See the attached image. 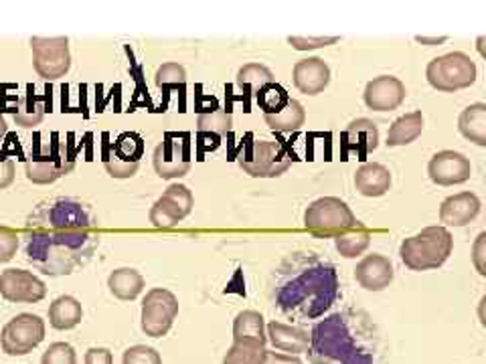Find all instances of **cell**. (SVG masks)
Returning a JSON list of instances; mask_svg holds the SVG:
<instances>
[{"mask_svg":"<svg viewBox=\"0 0 486 364\" xmlns=\"http://www.w3.org/2000/svg\"><path fill=\"white\" fill-rule=\"evenodd\" d=\"M25 260L35 270L61 278L92 260L100 233L94 209L77 199L43 201L26 219L23 233Z\"/></svg>","mask_w":486,"mask_h":364,"instance_id":"1","label":"cell"},{"mask_svg":"<svg viewBox=\"0 0 486 364\" xmlns=\"http://www.w3.org/2000/svg\"><path fill=\"white\" fill-rule=\"evenodd\" d=\"M273 301L292 320H316L337 304L341 281L337 268L312 251H294L273 273Z\"/></svg>","mask_w":486,"mask_h":364,"instance_id":"2","label":"cell"},{"mask_svg":"<svg viewBox=\"0 0 486 364\" xmlns=\"http://www.w3.org/2000/svg\"><path fill=\"white\" fill-rule=\"evenodd\" d=\"M308 357L312 364H382V334L369 314L344 310L314 324Z\"/></svg>","mask_w":486,"mask_h":364,"instance_id":"3","label":"cell"},{"mask_svg":"<svg viewBox=\"0 0 486 364\" xmlns=\"http://www.w3.org/2000/svg\"><path fill=\"white\" fill-rule=\"evenodd\" d=\"M454 250V237L446 227H426L422 233L403 239L400 257L412 271L438 270L444 265Z\"/></svg>","mask_w":486,"mask_h":364,"instance_id":"4","label":"cell"},{"mask_svg":"<svg viewBox=\"0 0 486 364\" xmlns=\"http://www.w3.org/2000/svg\"><path fill=\"white\" fill-rule=\"evenodd\" d=\"M359 221L347 202L337 197H322L308 205L304 212V227L308 233L322 239H334L355 229Z\"/></svg>","mask_w":486,"mask_h":364,"instance_id":"5","label":"cell"},{"mask_svg":"<svg viewBox=\"0 0 486 364\" xmlns=\"http://www.w3.org/2000/svg\"><path fill=\"white\" fill-rule=\"evenodd\" d=\"M476 64L466 53L454 51L431 59L426 67L428 84L438 92L454 93L466 90L476 82Z\"/></svg>","mask_w":486,"mask_h":364,"instance_id":"6","label":"cell"},{"mask_svg":"<svg viewBox=\"0 0 486 364\" xmlns=\"http://www.w3.org/2000/svg\"><path fill=\"white\" fill-rule=\"evenodd\" d=\"M292 160L294 158L290 156L284 144L270 140H255L247 152L237 156L243 172L253 179H276L288 171Z\"/></svg>","mask_w":486,"mask_h":364,"instance_id":"7","label":"cell"},{"mask_svg":"<svg viewBox=\"0 0 486 364\" xmlns=\"http://www.w3.org/2000/svg\"><path fill=\"white\" fill-rule=\"evenodd\" d=\"M33 67L39 77L57 82L72 69V53L67 37H33Z\"/></svg>","mask_w":486,"mask_h":364,"instance_id":"8","label":"cell"},{"mask_svg":"<svg viewBox=\"0 0 486 364\" xmlns=\"http://www.w3.org/2000/svg\"><path fill=\"white\" fill-rule=\"evenodd\" d=\"M45 340V322L35 314H19L3 328L0 346L8 357H25Z\"/></svg>","mask_w":486,"mask_h":364,"instance_id":"9","label":"cell"},{"mask_svg":"<svg viewBox=\"0 0 486 364\" xmlns=\"http://www.w3.org/2000/svg\"><path fill=\"white\" fill-rule=\"evenodd\" d=\"M179 316V300L173 291L164 288L150 290L143 301V330L146 336L161 339L169 334L174 324V318Z\"/></svg>","mask_w":486,"mask_h":364,"instance_id":"10","label":"cell"},{"mask_svg":"<svg viewBox=\"0 0 486 364\" xmlns=\"http://www.w3.org/2000/svg\"><path fill=\"white\" fill-rule=\"evenodd\" d=\"M194 207L193 192L184 184H171L163 192L153 209H150V223L156 229H173L181 223L184 217L191 215Z\"/></svg>","mask_w":486,"mask_h":364,"instance_id":"11","label":"cell"},{"mask_svg":"<svg viewBox=\"0 0 486 364\" xmlns=\"http://www.w3.org/2000/svg\"><path fill=\"white\" fill-rule=\"evenodd\" d=\"M0 296L13 304H37L47 296V286L31 271L6 270L0 273Z\"/></svg>","mask_w":486,"mask_h":364,"instance_id":"12","label":"cell"},{"mask_svg":"<svg viewBox=\"0 0 486 364\" xmlns=\"http://www.w3.org/2000/svg\"><path fill=\"white\" fill-rule=\"evenodd\" d=\"M428 174L431 182L440 186H454L471 181L472 164L464 154L454 150H441L434 154L428 164Z\"/></svg>","mask_w":486,"mask_h":364,"instance_id":"13","label":"cell"},{"mask_svg":"<svg viewBox=\"0 0 486 364\" xmlns=\"http://www.w3.org/2000/svg\"><path fill=\"white\" fill-rule=\"evenodd\" d=\"M154 171L164 181L181 179L191 171L189 150L174 136H166L154 150Z\"/></svg>","mask_w":486,"mask_h":364,"instance_id":"14","label":"cell"},{"mask_svg":"<svg viewBox=\"0 0 486 364\" xmlns=\"http://www.w3.org/2000/svg\"><path fill=\"white\" fill-rule=\"evenodd\" d=\"M405 85L402 79L393 75H379L365 87L363 100L369 110L373 112H393L405 102Z\"/></svg>","mask_w":486,"mask_h":364,"instance_id":"15","label":"cell"},{"mask_svg":"<svg viewBox=\"0 0 486 364\" xmlns=\"http://www.w3.org/2000/svg\"><path fill=\"white\" fill-rule=\"evenodd\" d=\"M393 263L385 255H367L357 263L355 280L367 291H383L393 281Z\"/></svg>","mask_w":486,"mask_h":364,"instance_id":"16","label":"cell"},{"mask_svg":"<svg viewBox=\"0 0 486 364\" xmlns=\"http://www.w3.org/2000/svg\"><path fill=\"white\" fill-rule=\"evenodd\" d=\"M294 85L300 93L318 95L331 84V69L321 57H308L294 65Z\"/></svg>","mask_w":486,"mask_h":364,"instance_id":"17","label":"cell"},{"mask_svg":"<svg viewBox=\"0 0 486 364\" xmlns=\"http://www.w3.org/2000/svg\"><path fill=\"white\" fill-rule=\"evenodd\" d=\"M481 199L474 192H458L448 197L440 207V221L448 227H464L481 215Z\"/></svg>","mask_w":486,"mask_h":364,"instance_id":"18","label":"cell"},{"mask_svg":"<svg viewBox=\"0 0 486 364\" xmlns=\"http://www.w3.org/2000/svg\"><path fill=\"white\" fill-rule=\"evenodd\" d=\"M266 336L273 349L280 352H288L292 357L308 352V346H311V334L303 330V328L288 326L284 322H278V320H273V322L268 324Z\"/></svg>","mask_w":486,"mask_h":364,"instance_id":"19","label":"cell"},{"mask_svg":"<svg viewBox=\"0 0 486 364\" xmlns=\"http://www.w3.org/2000/svg\"><path fill=\"white\" fill-rule=\"evenodd\" d=\"M355 189L369 199H377L392 189V172L379 162H365L355 172Z\"/></svg>","mask_w":486,"mask_h":364,"instance_id":"20","label":"cell"},{"mask_svg":"<svg viewBox=\"0 0 486 364\" xmlns=\"http://www.w3.org/2000/svg\"><path fill=\"white\" fill-rule=\"evenodd\" d=\"M72 168H74V162L65 164V160H59L53 154H45V156L31 154L25 162L26 179L35 184L55 182L57 179H61V176L72 171Z\"/></svg>","mask_w":486,"mask_h":364,"instance_id":"21","label":"cell"},{"mask_svg":"<svg viewBox=\"0 0 486 364\" xmlns=\"http://www.w3.org/2000/svg\"><path fill=\"white\" fill-rule=\"evenodd\" d=\"M341 140L349 150H357V152L365 154L379 146V130L375 126V122H371L367 118H357L352 120L347 130L342 132Z\"/></svg>","mask_w":486,"mask_h":364,"instance_id":"22","label":"cell"},{"mask_svg":"<svg viewBox=\"0 0 486 364\" xmlns=\"http://www.w3.org/2000/svg\"><path fill=\"white\" fill-rule=\"evenodd\" d=\"M422 132H423V113L422 112L405 113V115H402V118H397L392 123L385 144L389 148L408 146V144H412V142H415L422 136Z\"/></svg>","mask_w":486,"mask_h":364,"instance_id":"23","label":"cell"},{"mask_svg":"<svg viewBox=\"0 0 486 364\" xmlns=\"http://www.w3.org/2000/svg\"><path fill=\"white\" fill-rule=\"evenodd\" d=\"M108 288L114 296L122 301L136 300L144 290L143 273L132 268L114 270L108 278Z\"/></svg>","mask_w":486,"mask_h":364,"instance_id":"24","label":"cell"},{"mask_svg":"<svg viewBox=\"0 0 486 364\" xmlns=\"http://www.w3.org/2000/svg\"><path fill=\"white\" fill-rule=\"evenodd\" d=\"M82 318V304L74 296H61L49 306V324L55 330H74Z\"/></svg>","mask_w":486,"mask_h":364,"instance_id":"25","label":"cell"},{"mask_svg":"<svg viewBox=\"0 0 486 364\" xmlns=\"http://www.w3.org/2000/svg\"><path fill=\"white\" fill-rule=\"evenodd\" d=\"M458 130L461 134L474 142L476 146H486V105L472 103L458 118Z\"/></svg>","mask_w":486,"mask_h":364,"instance_id":"26","label":"cell"},{"mask_svg":"<svg viewBox=\"0 0 486 364\" xmlns=\"http://www.w3.org/2000/svg\"><path fill=\"white\" fill-rule=\"evenodd\" d=\"M233 340H253L260 344L268 342L266 322L255 310H243L233 320Z\"/></svg>","mask_w":486,"mask_h":364,"instance_id":"27","label":"cell"},{"mask_svg":"<svg viewBox=\"0 0 486 364\" xmlns=\"http://www.w3.org/2000/svg\"><path fill=\"white\" fill-rule=\"evenodd\" d=\"M263 120H266L270 130L290 134V132H298L304 126L306 112L296 100H290L278 113H263Z\"/></svg>","mask_w":486,"mask_h":364,"instance_id":"28","label":"cell"},{"mask_svg":"<svg viewBox=\"0 0 486 364\" xmlns=\"http://www.w3.org/2000/svg\"><path fill=\"white\" fill-rule=\"evenodd\" d=\"M369 245H371V231L361 223L355 229H351L349 233L334 237V247H337V251L342 257H347V260L363 255L369 250Z\"/></svg>","mask_w":486,"mask_h":364,"instance_id":"29","label":"cell"},{"mask_svg":"<svg viewBox=\"0 0 486 364\" xmlns=\"http://www.w3.org/2000/svg\"><path fill=\"white\" fill-rule=\"evenodd\" d=\"M235 84L243 92L260 93L263 90V87L270 85V84H276V82H273V74H272V71L266 65H262V64H247L240 71H237Z\"/></svg>","mask_w":486,"mask_h":364,"instance_id":"30","label":"cell"},{"mask_svg":"<svg viewBox=\"0 0 486 364\" xmlns=\"http://www.w3.org/2000/svg\"><path fill=\"white\" fill-rule=\"evenodd\" d=\"M266 357V344L253 340H233L227 350L223 364H263Z\"/></svg>","mask_w":486,"mask_h":364,"instance_id":"31","label":"cell"},{"mask_svg":"<svg viewBox=\"0 0 486 364\" xmlns=\"http://www.w3.org/2000/svg\"><path fill=\"white\" fill-rule=\"evenodd\" d=\"M15 112V122L16 126L23 128H33L41 123L43 115H45V105L39 102V97L33 93V87H29V93L19 97V103H16Z\"/></svg>","mask_w":486,"mask_h":364,"instance_id":"32","label":"cell"},{"mask_svg":"<svg viewBox=\"0 0 486 364\" xmlns=\"http://www.w3.org/2000/svg\"><path fill=\"white\" fill-rule=\"evenodd\" d=\"M233 118L225 108H219L215 105L213 110L199 112L197 115V130L199 134H215V136H225L229 130H232Z\"/></svg>","mask_w":486,"mask_h":364,"instance_id":"33","label":"cell"},{"mask_svg":"<svg viewBox=\"0 0 486 364\" xmlns=\"http://www.w3.org/2000/svg\"><path fill=\"white\" fill-rule=\"evenodd\" d=\"M112 152L116 158L124 160V162L140 164V158L144 154V140L143 136L134 134V132H124V134H120L118 140L114 142Z\"/></svg>","mask_w":486,"mask_h":364,"instance_id":"34","label":"cell"},{"mask_svg":"<svg viewBox=\"0 0 486 364\" xmlns=\"http://www.w3.org/2000/svg\"><path fill=\"white\" fill-rule=\"evenodd\" d=\"M255 100H258L263 113H278L290 102V97L284 87L278 84H270L263 87L260 93H255Z\"/></svg>","mask_w":486,"mask_h":364,"instance_id":"35","label":"cell"},{"mask_svg":"<svg viewBox=\"0 0 486 364\" xmlns=\"http://www.w3.org/2000/svg\"><path fill=\"white\" fill-rule=\"evenodd\" d=\"M154 84L161 90H171V87H184L187 85V71L179 64H163L156 69Z\"/></svg>","mask_w":486,"mask_h":364,"instance_id":"36","label":"cell"},{"mask_svg":"<svg viewBox=\"0 0 486 364\" xmlns=\"http://www.w3.org/2000/svg\"><path fill=\"white\" fill-rule=\"evenodd\" d=\"M122 364H163L161 354L153 346L136 344L130 346V349L124 352Z\"/></svg>","mask_w":486,"mask_h":364,"instance_id":"37","label":"cell"},{"mask_svg":"<svg viewBox=\"0 0 486 364\" xmlns=\"http://www.w3.org/2000/svg\"><path fill=\"white\" fill-rule=\"evenodd\" d=\"M41 364H77L75 349L67 342L51 344L45 354H43Z\"/></svg>","mask_w":486,"mask_h":364,"instance_id":"38","label":"cell"},{"mask_svg":"<svg viewBox=\"0 0 486 364\" xmlns=\"http://www.w3.org/2000/svg\"><path fill=\"white\" fill-rule=\"evenodd\" d=\"M104 166L112 179H132L138 172V166L136 162H124V160L114 156V152L105 154L104 158Z\"/></svg>","mask_w":486,"mask_h":364,"instance_id":"39","label":"cell"},{"mask_svg":"<svg viewBox=\"0 0 486 364\" xmlns=\"http://www.w3.org/2000/svg\"><path fill=\"white\" fill-rule=\"evenodd\" d=\"M21 237L16 235V231L0 227V263L11 261L16 255V250H19Z\"/></svg>","mask_w":486,"mask_h":364,"instance_id":"40","label":"cell"},{"mask_svg":"<svg viewBox=\"0 0 486 364\" xmlns=\"http://www.w3.org/2000/svg\"><path fill=\"white\" fill-rule=\"evenodd\" d=\"M341 37H288V43L292 49L296 51H314V49H322L334 45L339 43Z\"/></svg>","mask_w":486,"mask_h":364,"instance_id":"41","label":"cell"},{"mask_svg":"<svg viewBox=\"0 0 486 364\" xmlns=\"http://www.w3.org/2000/svg\"><path fill=\"white\" fill-rule=\"evenodd\" d=\"M85 364H114V357L108 349H90L85 352Z\"/></svg>","mask_w":486,"mask_h":364,"instance_id":"42","label":"cell"},{"mask_svg":"<svg viewBox=\"0 0 486 364\" xmlns=\"http://www.w3.org/2000/svg\"><path fill=\"white\" fill-rule=\"evenodd\" d=\"M263 364H304L298 357H292V354L276 352V350H266V357H263Z\"/></svg>","mask_w":486,"mask_h":364,"instance_id":"43","label":"cell"},{"mask_svg":"<svg viewBox=\"0 0 486 364\" xmlns=\"http://www.w3.org/2000/svg\"><path fill=\"white\" fill-rule=\"evenodd\" d=\"M15 181V162L13 160H0V191L11 186Z\"/></svg>","mask_w":486,"mask_h":364,"instance_id":"44","label":"cell"},{"mask_svg":"<svg viewBox=\"0 0 486 364\" xmlns=\"http://www.w3.org/2000/svg\"><path fill=\"white\" fill-rule=\"evenodd\" d=\"M415 41L418 43H430V45H438V43H444L446 39L441 37V39H426V37H415Z\"/></svg>","mask_w":486,"mask_h":364,"instance_id":"45","label":"cell"},{"mask_svg":"<svg viewBox=\"0 0 486 364\" xmlns=\"http://www.w3.org/2000/svg\"><path fill=\"white\" fill-rule=\"evenodd\" d=\"M8 132V126H6V120L3 118V113H0V138H3Z\"/></svg>","mask_w":486,"mask_h":364,"instance_id":"46","label":"cell"}]
</instances>
